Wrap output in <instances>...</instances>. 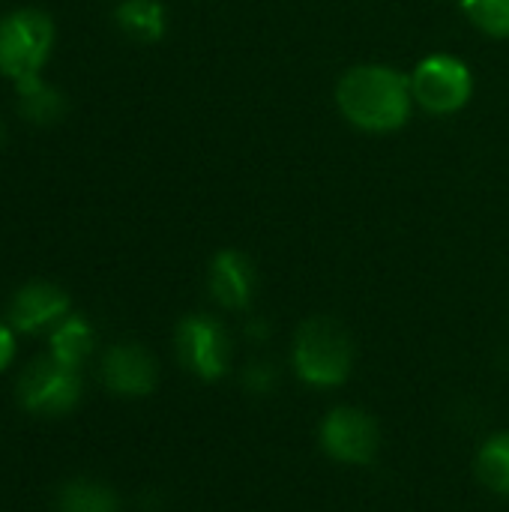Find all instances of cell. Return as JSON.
I'll return each instance as SVG.
<instances>
[{"mask_svg": "<svg viewBox=\"0 0 509 512\" xmlns=\"http://www.w3.org/2000/svg\"><path fill=\"white\" fill-rule=\"evenodd\" d=\"M336 105L345 120L363 132H396L411 117V75L384 63L354 66L336 84Z\"/></svg>", "mask_w": 509, "mask_h": 512, "instance_id": "6da1fadb", "label": "cell"}, {"mask_svg": "<svg viewBox=\"0 0 509 512\" xmlns=\"http://www.w3.org/2000/svg\"><path fill=\"white\" fill-rule=\"evenodd\" d=\"M57 42L54 18L39 6H18L0 15V78L12 87L39 78Z\"/></svg>", "mask_w": 509, "mask_h": 512, "instance_id": "7a4b0ae2", "label": "cell"}, {"mask_svg": "<svg viewBox=\"0 0 509 512\" xmlns=\"http://www.w3.org/2000/svg\"><path fill=\"white\" fill-rule=\"evenodd\" d=\"M294 369L306 384L339 387L354 369V342L333 318H309L294 336Z\"/></svg>", "mask_w": 509, "mask_h": 512, "instance_id": "3957f363", "label": "cell"}, {"mask_svg": "<svg viewBox=\"0 0 509 512\" xmlns=\"http://www.w3.org/2000/svg\"><path fill=\"white\" fill-rule=\"evenodd\" d=\"M15 399L21 411L33 417H66L81 402V369L63 366L54 357H36L15 381Z\"/></svg>", "mask_w": 509, "mask_h": 512, "instance_id": "277c9868", "label": "cell"}, {"mask_svg": "<svg viewBox=\"0 0 509 512\" xmlns=\"http://www.w3.org/2000/svg\"><path fill=\"white\" fill-rule=\"evenodd\" d=\"M411 93L423 111L447 117V114L462 111L471 102L474 75L465 60H459L453 54H432L414 66Z\"/></svg>", "mask_w": 509, "mask_h": 512, "instance_id": "5b68a950", "label": "cell"}, {"mask_svg": "<svg viewBox=\"0 0 509 512\" xmlns=\"http://www.w3.org/2000/svg\"><path fill=\"white\" fill-rule=\"evenodd\" d=\"M180 363L201 381H219L231 363V342L213 315H189L174 333Z\"/></svg>", "mask_w": 509, "mask_h": 512, "instance_id": "8992f818", "label": "cell"}, {"mask_svg": "<svg viewBox=\"0 0 509 512\" xmlns=\"http://www.w3.org/2000/svg\"><path fill=\"white\" fill-rule=\"evenodd\" d=\"M69 312V294L45 279L21 285L6 303V321L18 336H48Z\"/></svg>", "mask_w": 509, "mask_h": 512, "instance_id": "52a82bcc", "label": "cell"}, {"mask_svg": "<svg viewBox=\"0 0 509 512\" xmlns=\"http://www.w3.org/2000/svg\"><path fill=\"white\" fill-rule=\"evenodd\" d=\"M321 447L336 462L369 465L381 450V429L360 408H336L321 423Z\"/></svg>", "mask_w": 509, "mask_h": 512, "instance_id": "ba28073f", "label": "cell"}, {"mask_svg": "<svg viewBox=\"0 0 509 512\" xmlns=\"http://www.w3.org/2000/svg\"><path fill=\"white\" fill-rule=\"evenodd\" d=\"M99 378L105 390L123 399H141L153 393L159 369L156 360L135 342H117L111 345L99 360Z\"/></svg>", "mask_w": 509, "mask_h": 512, "instance_id": "9c48e42d", "label": "cell"}, {"mask_svg": "<svg viewBox=\"0 0 509 512\" xmlns=\"http://www.w3.org/2000/svg\"><path fill=\"white\" fill-rule=\"evenodd\" d=\"M255 285H258L255 267L243 252L225 249L210 261L207 288H210V297L222 309H231V312L246 309L252 303V297H255Z\"/></svg>", "mask_w": 509, "mask_h": 512, "instance_id": "30bf717a", "label": "cell"}, {"mask_svg": "<svg viewBox=\"0 0 509 512\" xmlns=\"http://www.w3.org/2000/svg\"><path fill=\"white\" fill-rule=\"evenodd\" d=\"M96 348V333L87 318L69 312L51 333H48V357L63 366L81 369Z\"/></svg>", "mask_w": 509, "mask_h": 512, "instance_id": "8fae6325", "label": "cell"}, {"mask_svg": "<svg viewBox=\"0 0 509 512\" xmlns=\"http://www.w3.org/2000/svg\"><path fill=\"white\" fill-rule=\"evenodd\" d=\"M15 93H18V114L33 126H54L66 117V96L42 75L15 84Z\"/></svg>", "mask_w": 509, "mask_h": 512, "instance_id": "7c38bea8", "label": "cell"}, {"mask_svg": "<svg viewBox=\"0 0 509 512\" xmlns=\"http://www.w3.org/2000/svg\"><path fill=\"white\" fill-rule=\"evenodd\" d=\"M117 27L135 42H159L168 30V12L159 0H120L114 9Z\"/></svg>", "mask_w": 509, "mask_h": 512, "instance_id": "4fadbf2b", "label": "cell"}, {"mask_svg": "<svg viewBox=\"0 0 509 512\" xmlns=\"http://www.w3.org/2000/svg\"><path fill=\"white\" fill-rule=\"evenodd\" d=\"M120 501L117 492L99 480L90 477H75L66 480L51 501V512H117Z\"/></svg>", "mask_w": 509, "mask_h": 512, "instance_id": "5bb4252c", "label": "cell"}, {"mask_svg": "<svg viewBox=\"0 0 509 512\" xmlns=\"http://www.w3.org/2000/svg\"><path fill=\"white\" fill-rule=\"evenodd\" d=\"M477 477L495 495L509 498V432L492 435L477 453Z\"/></svg>", "mask_w": 509, "mask_h": 512, "instance_id": "9a60e30c", "label": "cell"}, {"mask_svg": "<svg viewBox=\"0 0 509 512\" xmlns=\"http://www.w3.org/2000/svg\"><path fill=\"white\" fill-rule=\"evenodd\" d=\"M465 15L489 36H509V0H459Z\"/></svg>", "mask_w": 509, "mask_h": 512, "instance_id": "2e32d148", "label": "cell"}, {"mask_svg": "<svg viewBox=\"0 0 509 512\" xmlns=\"http://www.w3.org/2000/svg\"><path fill=\"white\" fill-rule=\"evenodd\" d=\"M276 366L273 363H267V360H255V363H249L246 366V372H243V387L249 390V393H255V396H267L273 387H276Z\"/></svg>", "mask_w": 509, "mask_h": 512, "instance_id": "e0dca14e", "label": "cell"}, {"mask_svg": "<svg viewBox=\"0 0 509 512\" xmlns=\"http://www.w3.org/2000/svg\"><path fill=\"white\" fill-rule=\"evenodd\" d=\"M15 354H18V333L3 318L0 321V375L9 372V366L15 363Z\"/></svg>", "mask_w": 509, "mask_h": 512, "instance_id": "ac0fdd59", "label": "cell"}, {"mask_svg": "<svg viewBox=\"0 0 509 512\" xmlns=\"http://www.w3.org/2000/svg\"><path fill=\"white\" fill-rule=\"evenodd\" d=\"M3 141H6V126H3V120H0V147H3Z\"/></svg>", "mask_w": 509, "mask_h": 512, "instance_id": "d6986e66", "label": "cell"}]
</instances>
